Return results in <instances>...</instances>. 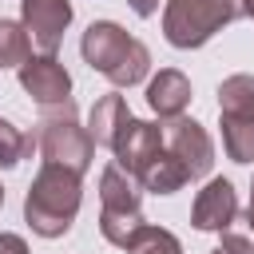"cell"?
Segmentation results:
<instances>
[{"label":"cell","mask_w":254,"mask_h":254,"mask_svg":"<svg viewBox=\"0 0 254 254\" xmlns=\"http://www.w3.org/2000/svg\"><path fill=\"white\" fill-rule=\"evenodd\" d=\"M163 143L183 163V171L190 179H206L210 175V167H214V143H210V135H206L202 123H194L187 115H175V119L163 123Z\"/></svg>","instance_id":"52a82bcc"},{"label":"cell","mask_w":254,"mask_h":254,"mask_svg":"<svg viewBox=\"0 0 254 254\" xmlns=\"http://www.w3.org/2000/svg\"><path fill=\"white\" fill-rule=\"evenodd\" d=\"M127 254H183V246H179V238H175L171 230L147 222V226L139 230V238L127 246Z\"/></svg>","instance_id":"e0dca14e"},{"label":"cell","mask_w":254,"mask_h":254,"mask_svg":"<svg viewBox=\"0 0 254 254\" xmlns=\"http://www.w3.org/2000/svg\"><path fill=\"white\" fill-rule=\"evenodd\" d=\"M246 16V0H167L163 8V36L167 44L190 52L202 48L214 32Z\"/></svg>","instance_id":"5b68a950"},{"label":"cell","mask_w":254,"mask_h":254,"mask_svg":"<svg viewBox=\"0 0 254 254\" xmlns=\"http://www.w3.org/2000/svg\"><path fill=\"white\" fill-rule=\"evenodd\" d=\"M135 179H139V187L151 190V194H175V190H183V187L190 183V175L183 171V163H179L167 147H163V151H159Z\"/></svg>","instance_id":"5bb4252c"},{"label":"cell","mask_w":254,"mask_h":254,"mask_svg":"<svg viewBox=\"0 0 254 254\" xmlns=\"http://www.w3.org/2000/svg\"><path fill=\"white\" fill-rule=\"evenodd\" d=\"M210 254H254V246H250V238H242V234H222V242H218Z\"/></svg>","instance_id":"ac0fdd59"},{"label":"cell","mask_w":254,"mask_h":254,"mask_svg":"<svg viewBox=\"0 0 254 254\" xmlns=\"http://www.w3.org/2000/svg\"><path fill=\"white\" fill-rule=\"evenodd\" d=\"M32 56V36L24 24L0 16V67H20Z\"/></svg>","instance_id":"9a60e30c"},{"label":"cell","mask_w":254,"mask_h":254,"mask_svg":"<svg viewBox=\"0 0 254 254\" xmlns=\"http://www.w3.org/2000/svg\"><path fill=\"white\" fill-rule=\"evenodd\" d=\"M147 103L159 119H175L190 107V79L175 67H163L151 83H147Z\"/></svg>","instance_id":"7c38bea8"},{"label":"cell","mask_w":254,"mask_h":254,"mask_svg":"<svg viewBox=\"0 0 254 254\" xmlns=\"http://www.w3.org/2000/svg\"><path fill=\"white\" fill-rule=\"evenodd\" d=\"M28 151H32V139L0 115V171H12L20 159H28Z\"/></svg>","instance_id":"2e32d148"},{"label":"cell","mask_w":254,"mask_h":254,"mask_svg":"<svg viewBox=\"0 0 254 254\" xmlns=\"http://www.w3.org/2000/svg\"><path fill=\"white\" fill-rule=\"evenodd\" d=\"M20 87L40 107H56L71 99V75L56 56H28L20 64Z\"/></svg>","instance_id":"ba28073f"},{"label":"cell","mask_w":254,"mask_h":254,"mask_svg":"<svg viewBox=\"0 0 254 254\" xmlns=\"http://www.w3.org/2000/svg\"><path fill=\"white\" fill-rule=\"evenodd\" d=\"M83 60L91 64V71H99L107 83L115 87H135L147 79L151 71V52L143 40H135L127 28H119L115 20H95L87 24L83 40H79Z\"/></svg>","instance_id":"7a4b0ae2"},{"label":"cell","mask_w":254,"mask_h":254,"mask_svg":"<svg viewBox=\"0 0 254 254\" xmlns=\"http://www.w3.org/2000/svg\"><path fill=\"white\" fill-rule=\"evenodd\" d=\"M167 143H163V127L159 123H147V119H135L131 115V123L123 127V135L115 139V163L123 167V171H131V175H139L159 151H163Z\"/></svg>","instance_id":"30bf717a"},{"label":"cell","mask_w":254,"mask_h":254,"mask_svg":"<svg viewBox=\"0 0 254 254\" xmlns=\"http://www.w3.org/2000/svg\"><path fill=\"white\" fill-rule=\"evenodd\" d=\"M143 226H147V218H143L139 179L131 171H123L119 163L103 167V175H99V230H103V238L111 246L127 250Z\"/></svg>","instance_id":"3957f363"},{"label":"cell","mask_w":254,"mask_h":254,"mask_svg":"<svg viewBox=\"0 0 254 254\" xmlns=\"http://www.w3.org/2000/svg\"><path fill=\"white\" fill-rule=\"evenodd\" d=\"M0 254H28V242L12 230H0Z\"/></svg>","instance_id":"d6986e66"},{"label":"cell","mask_w":254,"mask_h":254,"mask_svg":"<svg viewBox=\"0 0 254 254\" xmlns=\"http://www.w3.org/2000/svg\"><path fill=\"white\" fill-rule=\"evenodd\" d=\"M36 147L44 155V163H56V167H67L75 175H83L95 159V139L87 127H79V115H75V103H56V107H44L40 111V123H36Z\"/></svg>","instance_id":"277c9868"},{"label":"cell","mask_w":254,"mask_h":254,"mask_svg":"<svg viewBox=\"0 0 254 254\" xmlns=\"http://www.w3.org/2000/svg\"><path fill=\"white\" fill-rule=\"evenodd\" d=\"M238 218V194L230 187V179H210L198 194H194V206H190V222L198 230H226L230 222Z\"/></svg>","instance_id":"8fae6325"},{"label":"cell","mask_w":254,"mask_h":254,"mask_svg":"<svg viewBox=\"0 0 254 254\" xmlns=\"http://www.w3.org/2000/svg\"><path fill=\"white\" fill-rule=\"evenodd\" d=\"M135 8V16H155L159 12V0H127Z\"/></svg>","instance_id":"ffe728a7"},{"label":"cell","mask_w":254,"mask_h":254,"mask_svg":"<svg viewBox=\"0 0 254 254\" xmlns=\"http://www.w3.org/2000/svg\"><path fill=\"white\" fill-rule=\"evenodd\" d=\"M246 222H250V230H254V179H250V206H246Z\"/></svg>","instance_id":"44dd1931"},{"label":"cell","mask_w":254,"mask_h":254,"mask_svg":"<svg viewBox=\"0 0 254 254\" xmlns=\"http://www.w3.org/2000/svg\"><path fill=\"white\" fill-rule=\"evenodd\" d=\"M222 151L230 163H254V75H226L218 87Z\"/></svg>","instance_id":"8992f818"},{"label":"cell","mask_w":254,"mask_h":254,"mask_svg":"<svg viewBox=\"0 0 254 254\" xmlns=\"http://www.w3.org/2000/svg\"><path fill=\"white\" fill-rule=\"evenodd\" d=\"M0 206H4V187H0Z\"/></svg>","instance_id":"603a6c76"},{"label":"cell","mask_w":254,"mask_h":254,"mask_svg":"<svg viewBox=\"0 0 254 254\" xmlns=\"http://www.w3.org/2000/svg\"><path fill=\"white\" fill-rule=\"evenodd\" d=\"M131 123V111H127V99L123 95H99L91 103V115H87V131L99 147H115V139L123 135V127Z\"/></svg>","instance_id":"4fadbf2b"},{"label":"cell","mask_w":254,"mask_h":254,"mask_svg":"<svg viewBox=\"0 0 254 254\" xmlns=\"http://www.w3.org/2000/svg\"><path fill=\"white\" fill-rule=\"evenodd\" d=\"M79 179L83 175H75L67 167H56V163L40 167V175L32 179V187L24 194V222L32 226V234L60 238V234L71 230V222L79 214V202H83Z\"/></svg>","instance_id":"6da1fadb"},{"label":"cell","mask_w":254,"mask_h":254,"mask_svg":"<svg viewBox=\"0 0 254 254\" xmlns=\"http://www.w3.org/2000/svg\"><path fill=\"white\" fill-rule=\"evenodd\" d=\"M20 24L28 28L32 44L44 56H56V48L64 44V32L71 24V4L67 0H24L20 4Z\"/></svg>","instance_id":"9c48e42d"},{"label":"cell","mask_w":254,"mask_h":254,"mask_svg":"<svg viewBox=\"0 0 254 254\" xmlns=\"http://www.w3.org/2000/svg\"><path fill=\"white\" fill-rule=\"evenodd\" d=\"M246 16H250V20H254V0H246Z\"/></svg>","instance_id":"7402d4cb"}]
</instances>
